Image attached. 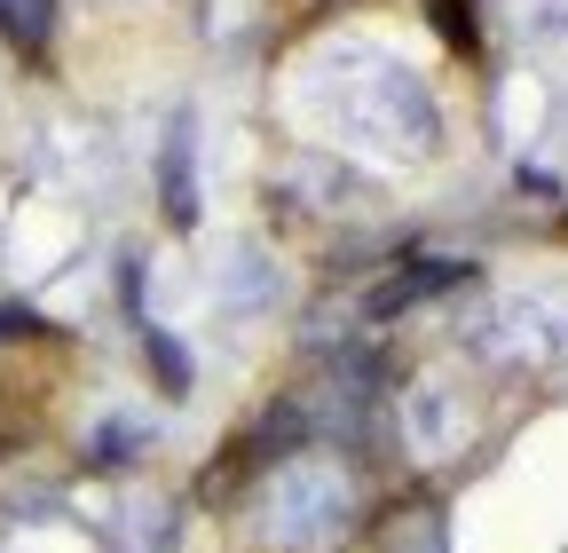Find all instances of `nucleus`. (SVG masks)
Masks as SVG:
<instances>
[{
    "label": "nucleus",
    "instance_id": "obj_1",
    "mask_svg": "<svg viewBox=\"0 0 568 553\" xmlns=\"http://www.w3.org/2000/svg\"><path fill=\"white\" fill-rule=\"evenodd\" d=\"M435 9H443V32L450 40H474V0H435Z\"/></svg>",
    "mask_w": 568,
    "mask_h": 553
}]
</instances>
